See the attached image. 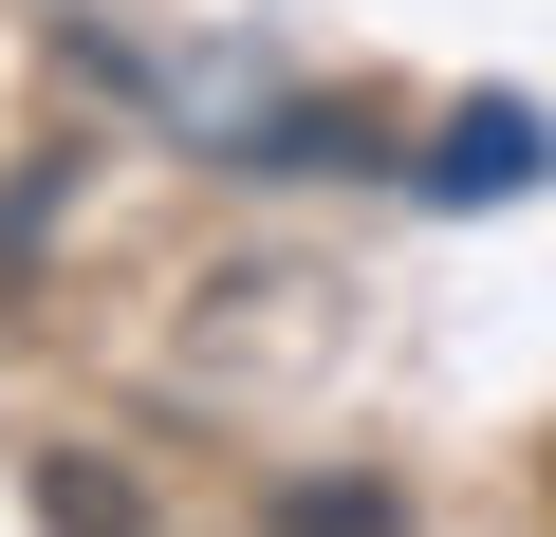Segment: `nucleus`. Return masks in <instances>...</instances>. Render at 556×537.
I'll return each instance as SVG.
<instances>
[{"instance_id":"f257e3e1","label":"nucleus","mask_w":556,"mask_h":537,"mask_svg":"<svg viewBox=\"0 0 556 537\" xmlns=\"http://www.w3.org/2000/svg\"><path fill=\"white\" fill-rule=\"evenodd\" d=\"M38 500H56V537H149V500L112 463H38Z\"/></svg>"}]
</instances>
